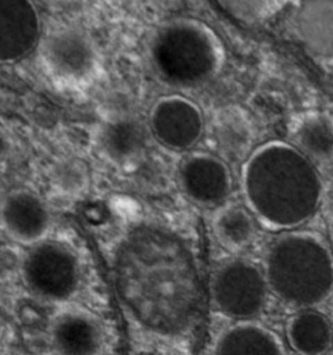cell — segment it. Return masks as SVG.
<instances>
[{"instance_id": "19", "label": "cell", "mask_w": 333, "mask_h": 355, "mask_svg": "<svg viewBox=\"0 0 333 355\" xmlns=\"http://www.w3.org/2000/svg\"><path fill=\"white\" fill-rule=\"evenodd\" d=\"M214 137L221 153L228 157H242L251 145L249 126L242 116L233 111L218 116L214 124Z\"/></svg>"}, {"instance_id": "12", "label": "cell", "mask_w": 333, "mask_h": 355, "mask_svg": "<svg viewBox=\"0 0 333 355\" xmlns=\"http://www.w3.org/2000/svg\"><path fill=\"white\" fill-rule=\"evenodd\" d=\"M44 59L53 73L80 81L93 72V43L83 33L72 29L53 33L44 44Z\"/></svg>"}, {"instance_id": "13", "label": "cell", "mask_w": 333, "mask_h": 355, "mask_svg": "<svg viewBox=\"0 0 333 355\" xmlns=\"http://www.w3.org/2000/svg\"><path fill=\"white\" fill-rule=\"evenodd\" d=\"M287 341L294 353L325 354L333 346V324L318 309H301L288 320Z\"/></svg>"}, {"instance_id": "16", "label": "cell", "mask_w": 333, "mask_h": 355, "mask_svg": "<svg viewBox=\"0 0 333 355\" xmlns=\"http://www.w3.org/2000/svg\"><path fill=\"white\" fill-rule=\"evenodd\" d=\"M101 142L107 157L117 163L130 162L145 147V128L132 116H117L104 126Z\"/></svg>"}, {"instance_id": "14", "label": "cell", "mask_w": 333, "mask_h": 355, "mask_svg": "<svg viewBox=\"0 0 333 355\" xmlns=\"http://www.w3.org/2000/svg\"><path fill=\"white\" fill-rule=\"evenodd\" d=\"M216 354H284L287 347L279 334L251 320H239L220 334L214 345Z\"/></svg>"}, {"instance_id": "8", "label": "cell", "mask_w": 333, "mask_h": 355, "mask_svg": "<svg viewBox=\"0 0 333 355\" xmlns=\"http://www.w3.org/2000/svg\"><path fill=\"white\" fill-rule=\"evenodd\" d=\"M178 181L187 199L210 209L220 207L232 190V176L225 162L206 153L191 154L182 162Z\"/></svg>"}, {"instance_id": "15", "label": "cell", "mask_w": 333, "mask_h": 355, "mask_svg": "<svg viewBox=\"0 0 333 355\" xmlns=\"http://www.w3.org/2000/svg\"><path fill=\"white\" fill-rule=\"evenodd\" d=\"M52 344L62 354H94L102 345V332L89 313L67 311L52 324Z\"/></svg>"}, {"instance_id": "18", "label": "cell", "mask_w": 333, "mask_h": 355, "mask_svg": "<svg viewBox=\"0 0 333 355\" xmlns=\"http://www.w3.org/2000/svg\"><path fill=\"white\" fill-rule=\"evenodd\" d=\"M294 146L316 164L333 157V117L311 114L302 117L293 130Z\"/></svg>"}, {"instance_id": "10", "label": "cell", "mask_w": 333, "mask_h": 355, "mask_svg": "<svg viewBox=\"0 0 333 355\" xmlns=\"http://www.w3.org/2000/svg\"><path fill=\"white\" fill-rule=\"evenodd\" d=\"M40 17L31 1L0 4V60L15 63L34 49L40 37Z\"/></svg>"}, {"instance_id": "9", "label": "cell", "mask_w": 333, "mask_h": 355, "mask_svg": "<svg viewBox=\"0 0 333 355\" xmlns=\"http://www.w3.org/2000/svg\"><path fill=\"white\" fill-rule=\"evenodd\" d=\"M294 29L307 55L333 73V1L300 4L294 16Z\"/></svg>"}, {"instance_id": "17", "label": "cell", "mask_w": 333, "mask_h": 355, "mask_svg": "<svg viewBox=\"0 0 333 355\" xmlns=\"http://www.w3.org/2000/svg\"><path fill=\"white\" fill-rule=\"evenodd\" d=\"M212 232L221 248L237 252L249 246L255 237V218L249 209L229 205L219 209L212 219Z\"/></svg>"}, {"instance_id": "21", "label": "cell", "mask_w": 333, "mask_h": 355, "mask_svg": "<svg viewBox=\"0 0 333 355\" xmlns=\"http://www.w3.org/2000/svg\"><path fill=\"white\" fill-rule=\"evenodd\" d=\"M328 237H330V243L333 249V209L331 211L330 219H328Z\"/></svg>"}, {"instance_id": "2", "label": "cell", "mask_w": 333, "mask_h": 355, "mask_svg": "<svg viewBox=\"0 0 333 355\" xmlns=\"http://www.w3.org/2000/svg\"><path fill=\"white\" fill-rule=\"evenodd\" d=\"M242 191L248 209L263 227L276 232L300 230L321 207L322 176L298 147L271 141L246 159Z\"/></svg>"}, {"instance_id": "11", "label": "cell", "mask_w": 333, "mask_h": 355, "mask_svg": "<svg viewBox=\"0 0 333 355\" xmlns=\"http://www.w3.org/2000/svg\"><path fill=\"white\" fill-rule=\"evenodd\" d=\"M3 227L22 245H37L50 228V214L42 199L29 190H15L3 200Z\"/></svg>"}, {"instance_id": "6", "label": "cell", "mask_w": 333, "mask_h": 355, "mask_svg": "<svg viewBox=\"0 0 333 355\" xmlns=\"http://www.w3.org/2000/svg\"><path fill=\"white\" fill-rule=\"evenodd\" d=\"M21 273L29 292L47 302L69 300L80 282L78 261L58 242L37 243L25 257Z\"/></svg>"}, {"instance_id": "1", "label": "cell", "mask_w": 333, "mask_h": 355, "mask_svg": "<svg viewBox=\"0 0 333 355\" xmlns=\"http://www.w3.org/2000/svg\"><path fill=\"white\" fill-rule=\"evenodd\" d=\"M114 282L125 313L150 334L184 336L202 313L197 259L187 242L168 230H132L114 254Z\"/></svg>"}, {"instance_id": "7", "label": "cell", "mask_w": 333, "mask_h": 355, "mask_svg": "<svg viewBox=\"0 0 333 355\" xmlns=\"http://www.w3.org/2000/svg\"><path fill=\"white\" fill-rule=\"evenodd\" d=\"M150 128L156 139L171 150L194 146L203 135V116L196 103L184 96H164L150 114Z\"/></svg>"}, {"instance_id": "3", "label": "cell", "mask_w": 333, "mask_h": 355, "mask_svg": "<svg viewBox=\"0 0 333 355\" xmlns=\"http://www.w3.org/2000/svg\"><path fill=\"white\" fill-rule=\"evenodd\" d=\"M263 271L271 292L293 309H318L333 295V249L322 234L287 230L266 251Z\"/></svg>"}, {"instance_id": "4", "label": "cell", "mask_w": 333, "mask_h": 355, "mask_svg": "<svg viewBox=\"0 0 333 355\" xmlns=\"http://www.w3.org/2000/svg\"><path fill=\"white\" fill-rule=\"evenodd\" d=\"M219 38L205 24L176 20L156 33L150 58L156 76L175 87L205 84L221 62Z\"/></svg>"}, {"instance_id": "20", "label": "cell", "mask_w": 333, "mask_h": 355, "mask_svg": "<svg viewBox=\"0 0 333 355\" xmlns=\"http://www.w3.org/2000/svg\"><path fill=\"white\" fill-rule=\"evenodd\" d=\"M55 187L64 194H80L89 184V168L78 157H65L52 171Z\"/></svg>"}, {"instance_id": "5", "label": "cell", "mask_w": 333, "mask_h": 355, "mask_svg": "<svg viewBox=\"0 0 333 355\" xmlns=\"http://www.w3.org/2000/svg\"><path fill=\"white\" fill-rule=\"evenodd\" d=\"M268 291L264 271L245 259L221 263L211 279L215 307L236 320H251L263 313Z\"/></svg>"}]
</instances>
